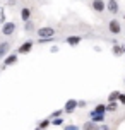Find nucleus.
<instances>
[{"label":"nucleus","instance_id":"12","mask_svg":"<svg viewBox=\"0 0 125 130\" xmlns=\"http://www.w3.org/2000/svg\"><path fill=\"white\" fill-rule=\"evenodd\" d=\"M21 19L27 22V21H31V9L29 7H22L21 9Z\"/></svg>","mask_w":125,"mask_h":130},{"label":"nucleus","instance_id":"31","mask_svg":"<svg viewBox=\"0 0 125 130\" xmlns=\"http://www.w3.org/2000/svg\"><path fill=\"white\" fill-rule=\"evenodd\" d=\"M123 21H125V14H123Z\"/></svg>","mask_w":125,"mask_h":130},{"label":"nucleus","instance_id":"28","mask_svg":"<svg viewBox=\"0 0 125 130\" xmlns=\"http://www.w3.org/2000/svg\"><path fill=\"white\" fill-rule=\"evenodd\" d=\"M86 106V101H79V108H84Z\"/></svg>","mask_w":125,"mask_h":130},{"label":"nucleus","instance_id":"14","mask_svg":"<svg viewBox=\"0 0 125 130\" xmlns=\"http://www.w3.org/2000/svg\"><path fill=\"white\" fill-rule=\"evenodd\" d=\"M118 106H120L118 101H108V103H106V111H110V113H115V111L118 110Z\"/></svg>","mask_w":125,"mask_h":130},{"label":"nucleus","instance_id":"4","mask_svg":"<svg viewBox=\"0 0 125 130\" xmlns=\"http://www.w3.org/2000/svg\"><path fill=\"white\" fill-rule=\"evenodd\" d=\"M108 31L112 32V34H120L122 32V24H120L118 19H112L108 22Z\"/></svg>","mask_w":125,"mask_h":130},{"label":"nucleus","instance_id":"30","mask_svg":"<svg viewBox=\"0 0 125 130\" xmlns=\"http://www.w3.org/2000/svg\"><path fill=\"white\" fill-rule=\"evenodd\" d=\"M123 55H125V45H123Z\"/></svg>","mask_w":125,"mask_h":130},{"label":"nucleus","instance_id":"3","mask_svg":"<svg viewBox=\"0 0 125 130\" xmlns=\"http://www.w3.org/2000/svg\"><path fill=\"white\" fill-rule=\"evenodd\" d=\"M33 46H34V41L33 39H27V41H24V43L17 48V53H19V55H27V53H31Z\"/></svg>","mask_w":125,"mask_h":130},{"label":"nucleus","instance_id":"23","mask_svg":"<svg viewBox=\"0 0 125 130\" xmlns=\"http://www.w3.org/2000/svg\"><path fill=\"white\" fill-rule=\"evenodd\" d=\"M55 41V38H40L38 39V43L40 45H45V43H53Z\"/></svg>","mask_w":125,"mask_h":130},{"label":"nucleus","instance_id":"15","mask_svg":"<svg viewBox=\"0 0 125 130\" xmlns=\"http://www.w3.org/2000/svg\"><path fill=\"white\" fill-rule=\"evenodd\" d=\"M112 53L115 55V57H120V55H123V46H122V45H113Z\"/></svg>","mask_w":125,"mask_h":130},{"label":"nucleus","instance_id":"26","mask_svg":"<svg viewBox=\"0 0 125 130\" xmlns=\"http://www.w3.org/2000/svg\"><path fill=\"white\" fill-rule=\"evenodd\" d=\"M98 130H112V128H110V127H108V125H106V123H99Z\"/></svg>","mask_w":125,"mask_h":130},{"label":"nucleus","instance_id":"1","mask_svg":"<svg viewBox=\"0 0 125 130\" xmlns=\"http://www.w3.org/2000/svg\"><path fill=\"white\" fill-rule=\"evenodd\" d=\"M55 27L52 26H41L38 27V38H53L55 36Z\"/></svg>","mask_w":125,"mask_h":130},{"label":"nucleus","instance_id":"7","mask_svg":"<svg viewBox=\"0 0 125 130\" xmlns=\"http://www.w3.org/2000/svg\"><path fill=\"white\" fill-rule=\"evenodd\" d=\"M106 10L110 14H113V15H117V14L120 12V5L117 0H106Z\"/></svg>","mask_w":125,"mask_h":130},{"label":"nucleus","instance_id":"21","mask_svg":"<svg viewBox=\"0 0 125 130\" xmlns=\"http://www.w3.org/2000/svg\"><path fill=\"white\" fill-rule=\"evenodd\" d=\"M64 130H82V128H79V125L67 123V125H64Z\"/></svg>","mask_w":125,"mask_h":130},{"label":"nucleus","instance_id":"29","mask_svg":"<svg viewBox=\"0 0 125 130\" xmlns=\"http://www.w3.org/2000/svg\"><path fill=\"white\" fill-rule=\"evenodd\" d=\"M9 5H15V0H9Z\"/></svg>","mask_w":125,"mask_h":130},{"label":"nucleus","instance_id":"24","mask_svg":"<svg viewBox=\"0 0 125 130\" xmlns=\"http://www.w3.org/2000/svg\"><path fill=\"white\" fill-rule=\"evenodd\" d=\"M64 113H65L64 108H62V110H57V111H53V113H52V117H50V118H58V117H62Z\"/></svg>","mask_w":125,"mask_h":130},{"label":"nucleus","instance_id":"20","mask_svg":"<svg viewBox=\"0 0 125 130\" xmlns=\"http://www.w3.org/2000/svg\"><path fill=\"white\" fill-rule=\"evenodd\" d=\"M24 29H26L27 32L34 31V22H33V21H27V22H24Z\"/></svg>","mask_w":125,"mask_h":130},{"label":"nucleus","instance_id":"18","mask_svg":"<svg viewBox=\"0 0 125 130\" xmlns=\"http://www.w3.org/2000/svg\"><path fill=\"white\" fill-rule=\"evenodd\" d=\"M94 113H106V104H103V103H98L96 106H94Z\"/></svg>","mask_w":125,"mask_h":130},{"label":"nucleus","instance_id":"22","mask_svg":"<svg viewBox=\"0 0 125 130\" xmlns=\"http://www.w3.org/2000/svg\"><path fill=\"white\" fill-rule=\"evenodd\" d=\"M4 22H7L5 21V9L0 5V24H4Z\"/></svg>","mask_w":125,"mask_h":130},{"label":"nucleus","instance_id":"2","mask_svg":"<svg viewBox=\"0 0 125 130\" xmlns=\"http://www.w3.org/2000/svg\"><path fill=\"white\" fill-rule=\"evenodd\" d=\"M15 29H17V24L12 22V21L2 24V34H4V36H12L14 32H15Z\"/></svg>","mask_w":125,"mask_h":130},{"label":"nucleus","instance_id":"27","mask_svg":"<svg viewBox=\"0 0 125 130\" xmlns=\"http://www.w3.org/2000/svg\"><path fill=\"white\" fill-rule=\"evenodd\" d=\"M50 52H52V53H57V52H58V48H57V46H52V50H50Z\"/></svg>","mask_w":125,"mask_h":130},{"label":"nucleus","instance_id":"13","mask_svg":"<svg viewBox=\"0 0 125 130\" xmlns=\"http://www.w3.org/2000/svg\"><path fill=\"white\" fill-rule=\"evenodd\" d=\"M98 127H99L98 123H94V122H91V120H87V122L82 123L81 128H82V130H98Z\"/></svg>","mask_w":125,"mask_h":130},{"label":"nucleus","instance_id":"6","mask_svg":"<svg viewBox=\"0 0 125 130\" xmlns=\"http://www.w3.org/2000/svg\"><path fill=\"white\" fill-rule=\"evenodd\" d=\"M91 9L94 10V12H98V14L105 12L106 10V2L105 0H92L91 2Z\"/></svg>","mask_w":125,"mask_h":130},{"label":"nucleus","instance_id":"25","mask_svg":"<svg viewBox=\"0 0 125 130\" xmlns=\"http://www.w3.org/2000/svg\"><path fill=\"white\" fill-rule=\"evenodd\" d=\"M118 103H120V106H125V92H122V94H120Z\"/></svg>","mask_w":125,"mask_h":130},{"label":"nucleus","instance_id":"5","mask_svg":"<svg viewBox=\"0 0 125 130\" xmlns=\"http://www.w3.org/2000/svg\"><path fill=\"white\" fill-rule=\"evenodd\" d=\"M77 108H79V101H77V99H69V101H65L64 111H65L67 115H70V113H74Z\"/></svg>","mask_w":125,"mask_h":130},{"label":"nucleus","instance_id":"10","mask_svg":"<svg viewBox=\"0 0 125 130\" xmlns=\"http://www.w3.org/2000/svg\"><path fill=\"white\" fill-rule=\"evenodd\" d=\"M10 53V43L9 41H2L0 43V60H4Z\"/></svg>","mask_w":125,"mask_h":130},{"label":"nucleus","instance_id":"17","mask_svg":"<svg viewBox=\"0 0 125 130\" xmlns=\"http://www.w3.org/2000/svg\"><path fill=\"white\" fill-rule=\"evenodd\" d=\"M120 94H122L120 91H112L110 94H108V101H118Z\"/></svg>","mask_w":125,"mask_h":130},{"label":"nucleus","instance_id":"19","mask_svg":"<svg viewBox=\"0 0 125 130\" xmlns=\"http://www.w3.org/2000/svg\"><path fill=\"white\" fill-rule=\"evenodd\" d=\"M50 125H52V118H46V120H41V122H40V125H38V127H40L41 130H45V128H48Z\"/></svg>","mask_w":125,"mask_h":130},{"label":"nucleus","instance_id":"9","mask_svg":"<svg viewBox=\"0 0 125 130\" xmlns=\"http://www.w3.org/2000/svg\"><path fill=\"white\" fill-rule=\"evenodd\" d=\"M81 41H82V36H79V34H70V36L65 38V43L69 46H77Z\"/></svg>","mask_w":125,"mask_h":130},{"label":"nucleus","instance_id":"16","mask_svg":"<svg viewBox=\"0 0 125 130\" xmlns=\"http://www.w3.org/2000/svg\"><path fill=\"white\" fill-rule=\"evenodd\" d=\"M52 125H55V127H64V125H65V118L64 117L52 118Z\"/></svg>","mask_w":125,"mask_h":130},{"label":"nucleus","instance_id":"11","mask_svg":"<svg viewBox=\"0 0 125 130\" xmlns=\"http://www.w3.org/2000/svg\"><path fill=\"white\" fill-rule=\"evenodd\" d=\"M17 55H19V53H9L5 58H4V65H5V67H10V65L17 63Z\"/></svg>","mask_w":125,"mask_h":130},{"label":"nucleus","instance_id":"8","mask_svg":"<svg viewBox=\"0 0 125 130\" xmlns=\"http://www.w3.org/2000/svg\"><path fill=\"white\" fill-rule=\"evenodd\" d=\"M89 118H91V122L99 125L106 120V113H94V111H91V113H89Z\"/></svg>","mask_w":125,"mask_h":130}]
</instances>
